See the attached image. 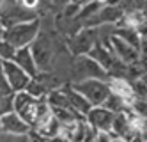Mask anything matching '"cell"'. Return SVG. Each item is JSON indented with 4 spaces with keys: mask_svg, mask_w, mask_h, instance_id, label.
Here are the masks:
<instances>
[{
    "mask_svg": "<svg viewBox=\"0 0 147 142\" xmlns=\"http://www.w3.org/2000/svg\"><path fill=\"white\" fill-rule=\"evenodd\" d=\"M89 57L96 60L105 71H108V69L113 66V64L119 60L117 57L113 55V52H112L110 48L103 46V45H96V46H94V48L90 50V53H89Z\"/></svg>",
    "mask_w": 147,
    "mask_h": 142,
    "instance_id": "cell-13",
    "label": "cell"
},
{
    "mask_svg": "<svg viewBox=\"0 0 147 142\" xmlns=\"http://www.w3.org/2000/svg\"><path fill=\"white\" fill-rule=\"evenodd\" d=\"M0 142H30L28 135H9L0 133Z\"/></svg>",
    "mask_w": 147,
    "mask_h": 142,
    "instance_id": "cell-18",
    "label": "cell"
},
{
    "mask_svg": "<svg viewBox=\"0 0 147 142\" xmlns=\"http://www.w3.org/2000/svg\"><path fill=\"white\" fill-rule=\"evenodd\" d=\"M76 92H80L92 107H103L105 101L108 100V96L112 94L110 84L103 80H85L71 85Z\"/></svg>",
    "mask_w": 147,
    "mask_h": 142,
    "instance_id": "cell-4",
    "label": "cell"
},
{
    "mask_svg": "<svg viewBox=\"0 0 147 142\" xmlns=\"http://www.w3.org/2000/svg\"><path fill=\"white\" fill-rule=\"evenodd\" d=\"M13 108L30 128H34L36 121H37L39 100H36V98H32L30 94H27L25 91L23 92H16L14 100H13Z\"/></svg>",
    "mask_w": 147,
    "mask_h": 142,
    "instance_id": "cell-5",
    "label": "cell"
},
{
    "mask_svg": "<svg viewBox=\"0 0 147 142\" xmlns=\"http://www.w3.org/2000/svg\"><path fill=\"white\" fill-rule=\"evenodd\" d=\"M64 91H66V96H67V100H69L71 108H73V110H75L78 116L85 117V116L92 110V108H94V107L85 100V98H83L80 92H76L71 85H66V87H64Z\"/></svg>",
    "mask_w": 147,
    "mask_h": 142,
    "instance_id": "cell-12",
    "label": "cell"
},
{
    "mask_svg": "<svg viewBox=\"0 0 147 142\" xmlns=\"http://www.w3.org/2000/svg\"><path fill=\"white\" fill-rule=\"evenodd\" d=\"M69 78L73 80V84L85 82V80L110 82L108 73L105 71L94 59H90L89 55H82V57H75V59H73L71 69H69Z\"/></svg>",
    "mask_w": 147,
    "mask_h": 142,
    "instance_id": "cell-2",
    "label": "cell"
},
{
    "mask_svg": "<svg viewBox=\"0 0 147 142\" xmlns=\"http://www.w3.org/2000/svg\"><path fill=\"white\" fill-rule=\"evenodd\" d=\"M112 142H126L124 139H119V137H115V139H112Z\"/></svg>",
    "mask_w": 147,
    "mask_h": 142,
    "instance_id": "cell-21",
    "label": "cell"
},
{
    "mask_svg": "<svg viewBox=\"0 0 147 142\" xmlns=\"http://www.w3.org/2000/svg\"><path fill=\"white\" fill-rule=\"evenodd\" d=\"M110 46H112L113 55L117 57L122 64H126V66H131V64L138 62L140 57H142V52H140V50L133 48L131 45H128L126 41H122V39L117 37V36H113V37H112Z\"/></svg>",
    "mask_w": 147,
    "mask_h": 142,
    "instance_id": "cell-9",
    "label": "cell"
},
{
    "mask_svg": "<svg viewBox=\"0 0 147 142\" xmlns=\"http://www.w3.org/2000/svg\"><path fill=\"white\" fill-rule=\"evenodd\" d=\"M13 89L9 87L7 80H5V76L2 73V69H0V100H4V98H9V96H13Z\"/></svg>",
    "mask_w": 147,
    "mask_h": 142,
    "instance_id": "cell-17",
    "label": "cell"
},
{
    "mask_svg": "<svg viewBox=\"0 0 147 142\" xmlns=\"http://www.w3.org/2000/svg\"><path fill=\"white\" fill-rule=\"evenodd\" d=\"M30 50H32V55H34L39 73H50L51 68H53L55 59H57V53L60 52V45L55 41L53 34L41 32L37 39L30 45Z\"/></svg>",
    "mask_w": 147,
    "mask_h": 142,
    "instance_id": "cell-1",
    "label": "cell"
},
{
    "mask_svg": "<svg viewBox=\"0 0 147 142\" xmlns=\"http://www.w3.org/2000/svg\"><path fill=\"white\" fill-rule=\"evenodd\" d=\"M96 45H98V32H96V29H82L75 37L69 39L67 50L75 57H82V55H89L90 50Z\"/></svg>",
    "mask_w": 147,
    "mask_h": 142,
    "instance_id": "cell-6",
    "label": "cell"
},
{
    "mask_svg": "<svg viewBox=\"0 0 147 142\" xmlns=\"http://www.w3.org/2000/svg\"><path fill=\"white\" fill-rule=\"evenodd\" d=\"M115 36L121 37L122 41H126L128 45H131L133 48H136V50L142 52V37H140V34L135 29H117Z\"/></svg>",
    "mask_w": 147,
    "mask_h": 142,
    "instance_id": "cell-14",
    "label": "cell"
},
{
    "mask_svg": "<svg viewBox=\"0 0 147 142\" xmlns=\"http://www.w3.org/2000/svg\"><path fill=\"white\" fill-rule=\"evenodd\" d=\"M4 34H5V29L2 25V21H0V41H4Z\"/></svg>",
    "mask_w": 147,
    "mask_h": 142,
    "instance_id": "cell-20",
    "label": "cell"
},
{
    "mask_svg": "<svg viewBox=\"0 0 147 142\" xmlns=\"http://www.w3.org/2000/svg\"><path fill=\"white\" fill-rule=\"evenodd\" d=\"M25 92H27V94H30L32 98H36V100H41V98H46V96H48L46 87L41 84L37 78H32V80H30V84L27 85Z\"/></svg>",
    "mask_w": 147,
    "mask_h": 142,
    "instance_id": "cell-15",
    "label": "cell"
},
{
    "mask_svg": "<svg viewBox=\"0 0 147 142\" xmlns=\"http://www.w3.org/2000/svg\"><path fill=\"white\" fill-rule=\"evenodd\" d=\"M14 55H16V48L11 46L7 41H0V59H2V62L13 60Z\"/></svg>",
    "mask_w": 147,
    "mask_h": 142,
    "instance_id": "cell-16",
    "label": "cell"
},
{
    "mask_svg": "<svg viewBox=\"0 0 147 142\" xmlns=\"http://www.w3.org/2000/svg\"><path fill=\"white\" fill-rule=\"evenodd\" d=\"M2 64H4V62H2V59H0V69H2Z\"/></svg>",
    "mask_w": 147,
    "mask_h": 142,
    "instance_id": "cell-22",
    "label": "cell"
},
{
    "mask_svg": "<svg viewBox=\"0 0 147 142\" xmlns=\"http://www.w3.org/2000/svg\"><path fill=\"white\" fill-rule=\"evenodd\" d=\"M39 34H41V20H34V21H27V23H20L7 29L4 34V41H7L11 46L20 50V48L30 46L37 39Z\"/></svg>",
    "mask_w": 147,
    "mask_h": 142,
    "instance_id": "cell-3",
    "label": "cell"
},
{
    "mask_svg": "<svg viewBox=\"0 0 147 142\" xmlns=\"http://www.w3.org/2000/svg\"><path fill=\"white\" fill-rule=\"evenodd\" d=\"M13 60L30 76V78H37V76H39V69H37V66H36V60H34V55H32V50H30V46L16 50V55H14Z\"/></svg>",
    "mask_w": 147,
    "mask_h": 142,
    "instance_id": "cell-11",
    "label": "cell"
},
{
    "mask_svg": "<svg viewBox=\"0 0 147 142\" xmlns=\"http://www.w3.org/2000/svg\"><path fill=\"white\" fill-rule=\"evenodd\" d=\"M0 132L9 133V135H28L32 132V128L16 112H11V114H5L0 117Z\"/></svg>",
    "mask_w": 147,
    "mask_h": 142,
    "instance_id": "cell-10",
    "label": "cell"
},
{
    "mask_svg": "<svg viewBox=\"0 0 147 142\" xmlns=\"http://www.w3.org/2000/svg\"><path fill=\"white\" fill-rule=\"evenodd\" d=\"M2 73H4L5 80H7L9 87L13 89L14 94H16V92H23V91L27 89V85L30 84V80H32L14 60L4 62V64H2Z\"/></svg>",
    "mask_w": 147,
    "mask_h": 142,
    "instance_id": "cell-7",
    "label": "cell"
},
{
    "mask_svg": "<svg viewBox=\"0 0 147 142\" xmlns=\"http://www.w3.org/2000/svg\"><path fill=\"white\" fill-rule=\"evenodd\" d=\"M0 133H2V132H0Z\"/></svg>",
    "mask_w": 147,
    "mask_h": 142,
    "instance_id": "cell-23",
    "label": "cell"
},
{
    "mask_svg": "<svg viewBox=\"0 0 147 142\" xmlns=\"http://www.w3.org/2000/svg\"><path fill=\"white\" fill-rule=\"evenodd\" d=\"M94 142H112V135L107 132H98V137Z\"/></svg>",
    "mask_w": 147,
    "mask_h": 142,
    "instance_id": "cell-19",
    "label": "cell"
},
{
    "mask_svg": "<svg viewBox=\"0 0 147 142\" xmlns=\"http://www.w3.org/2000/svg\"><path fill=\"white\" fill-rule=\"evenodd\" d=\"M115 114L107 110L105 107H94L92 110L85 116V121L89 126H92L96 132H112V124H113Z\"/></svg>",
    "mask_w": 147,
    "mask_h": 142,
    "instance_id": "cell-8",
    "label": "cell"
}]
</instances>
